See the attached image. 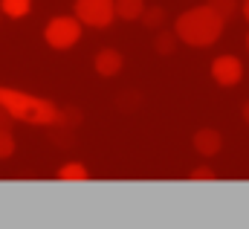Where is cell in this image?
I'll use <instances>...</instances> for the list:
<instances>
[{
  "instance_id": "obj_4",
  "label": "cell",
  "mask_w": 249,
  "mask_h": 229,
  "mask_svg": "<svg viewBox=\"0 0 249 229\" xmlns=\"http://www.w3.org/2000/svg\"><path fill=\"white\" fill-rule=\"evenodd\" d=\"M75 18L84 23V26H96V29H105L113 23L116 18V6L113 0H75Z\"/></svg>"
},
{
  "instance_id": "obj_2",
  "label": "cell",
  "mask_w": 249,
  "mask_h": 229,
  "mask_svg": "<svg viewBox=\"0 0 249 229\" xmlns=\"http://www.w3.org/2000/svg\"><path fill=\"white\" fill-rule=\"evenodd\" d=\"M0 105L15 116V122H26V125H38V128L58 125V119H61V108L53 99L9 90V87H0Z\"/></svg>"
},
{
  "instance_id": "obj_16",
  "label": "cell",
  "mask_w": 249,
  "mask_h": 229,
  "mask_svg": "<svg viewBox=\"0 0 249 229\" xmlns=\"http://www.w3.org/2000/svg\"><path fill=\"white\" fill-rule=\"evenodd\" d=\"M220 15H223V20H232L235 15H238V9H241V3L238 0H209Z\"/></svg>"
},
{
  "instance_id": "obj_10",
  "label": "cell",
  "mask_w": 249,
  "mask_h": 229,
  "mask_svg": "<svg viewBox=\"0 0 249 229\" xmlns=\"http://www.w3.org/2000/svg\"><path fill=\"white\" fill-rule=\"evenodd\" d=\"M116 6V18L122 20H139L145 12V0H113Z\"/></svg>"
},
{
  "instance_id": "obj_22",
  "label": "cell",
  "mask_w": 249,
  "mask_h": 229,
  "mask_svg": "<svg viewBox=\"0 0 249 229\" xmlns=\"http://www.w3.org/2000/svg\"><path fill=\"white\" fill-rule=\"evenodd\" d=\"M247 50H249V35H247Z\"/></svg>"
},
{
  "instance_id": "obj_5",
  "label": "cell",
  "mask_w": 249,
  "mask_h": 229,
  "mask_svg": "<svg viewBox=\"0 0 249 229\" xmlns=\"http://www.w3.org/2000/svg\"><path fill=\"white\" fill-rule=\"evenodd\" d=\"M212 78L220 84V87H235V84H241V78H244V64H241V58L235 56H220L212 61Z\"/></svg>"
},
{
  "instance_id": "obj_6",
  "label": "cell",
  "mask_w": 249,
  "mask_h": 229,
  "mask_svg": "<svg viewBox=\"0 0 249 229\" xmlns=\"http://www.w3.org/2000/svg\"><path fill=\"white\" fill-rule=\"evenodd\" d=\"M191 145H194L197 154L214 157V154H220V148H223V136H220V131H214V128H200V131L194 134Z\"/></svg>"
},
{
  "instance_id": "obj_23",
  "label": "cell",
  "mask_w": 249,
  "mask_h": 229,
  "mask_svg": "<svg viewBox=\"0 0 249 229\" xmlns=\"http://www.w3.org/2000/svg\"><path fill=\"white\" fill-rule=\"evenodd\" d=\"M0 15H3V12H0Z\"/></svg>"
},
{
  "instance_id": "obj_3",
  "label": "cell",
  "mask_w": 249,
  "mask_h": 229,
  "mask_svg": "<svg viewBox=\"0 0 249 229\" xmlns=\"http://www.w3.org/2000/svg\"><path fill=\"white\" fill-rule=\"evenodd\" d=\"M81 20L78 18H53L50 23H47V29H44V41L53 47V50H70V47H75L78 44V38H81Z\"/></svg>"
},
{
  "instance_id": "obj_11",
  "label": "cell",
  "mask_w": 249,
  "mask_h": 229,
  "mask_svg": "<svg viewBox=\"0 0 249 229\" xmlns=\"http://www.w3.org/2000/svg\"><path fill=\"white\" fill-rule=\"evenodd\" d=\"M47 139L58 148H75V134H72V128H64V125H50Z\"/></svg>"
},
{
  "instance_id": "obj_17",
  "label": "cell",
  "mask_w": 249,
  "mask_h": 229,
  "mask_svg": "<svg viewBox=\"0 0 249 229\" xmlns=\"http://www.w3.org/2000/svg\"><path fill=\"white\" fill-rule=\"evenodd\" d=\"M15 154V136L12 131H0V160H9Z\"/></svg>"
},
{
  "instance_id": "obj_19",
  "label": "cell",
  "mask_w": 249,
  "mask_h": 229,
  "mask_svg": "<svg viewBox=\"0 0 249 229\" xmlns=\"http://www.w3.org/2000/svg\"><path fill=\"white\" fill-rule=\"evenodd\" d=\"M12 128H15V116L0 105V131H12Z\"/></svg>"
},
{
  "instance_id": "obj_14",
  "label": "cell",
  "mask_w": 249,
  "mask_h": 229,
  "mask_svg": "<svg viewBox=\"0 0 249 229\" xmlns=\"http://www.w3.org/2000/svg\"><path fill=\"white\" fill-rule=\"evenodd\" d=\"M32 9V0H0V12L9 18H26Z\"/></svg>"
},
{
  "instance_id": "obj_9",
  "label": "cell",
  "mask_w": 249,
  "mask_h": 229,
  "mask_svg": "<svg viewBox=\"0 0 249 229\" xmlns=\"http://www.w3.org/2000/svg\"><path fill=\"white\" fill-rule=\"evenodd\" d=\"M142 26L145 29H154V32H160L162 26H165V20H168V12L162 9V6H145V12H142Z\"/></svg>"
},
{
  "instance_id": "obj_1",
  "label": "cell",
  "mask_w": 249,
  "mask_h": 229,
  "mask_svg": "<svg viewBox=\"0 0 249 229\" xmlns=\"http://www.w3.org/2000/svg\"><path fill=\"white\" fill-rule=\"evenodd\" d=\"M223 26H226V20H223V15H220L212 3L186 9V12L174 20L177 38H180L183 44H188V47H197V50L217 44L220 35H223Z\"/></svg>"
},
{
  "instance_id": "obj_20",
  "label": "cell",
  "mask_w": 249,
  "mask_h": 229,
  "mask_svg": "<svg viewBox=\"0 0 249 229\" xmlns=\"http://www.w3.org/2000/svg\"><path fill=\"white\" fill-rule=\"evenodd\" d=\"M241 15L247 18V23H249V0H244V3H241Z\"/></svg>"
},
{
  "instance_id": "obj_18",
  "label": "cell",
  "mask_w": 249,
  "mask_h": 229,
  "mask_svg": "<svg viewBox=\"0 0 249 229\" xmlns=\"http://www.w3.org/2000/svg\"><path fill=\"white\" fill-rule=\"evenodd\" d=\"M214 177H217V174L212 172L209 166H200V169H194V172L188 174V180H191V183H212Z\"/></svg>"
},
{
  "instance_id": "obj_15",
  "label": "cell",
  "mask_w": 249,
  "mask_h": 229,
  "mask_svg": "<svg viewBox=\"0 0 249 229\" xmlns=\"http://www.w3.org/2000/svg\"><path fill=\"white\" fill-rule=\"evenodd\" d=\"M81 119H84V116H81V111H78V108L67 105V108H61V119H58V125H64V128H72V131H75V128L81 125Z\"/></svg>"
},
{
  "instance_id": "obj_8",
  "label": "cell",
  "mask_w": 249,
  "mask_h": 229,
  "mask_svg": "<svg viewBox=\"0 0 249 229\" xmlns=\"http://www.w3.org/2000/svg\"><path fill=\"white\" fill-rule=\"evenodd\" d=\"M113 108L119 114H136L142 108V93L139 90H122L116 99H113Z\"/></svg>"
},
{
  "instance_id": "obj_7",
  "label": "cell",
  "mask_w": 249,
  "mask_h": 229,
  "mask_svg": "<svg viewBox=\"0 0 249 229\" xmlns=\"http://www.w3.org/2000/svg\"><path fill=\"white\" fill-rule=\"evenodd\" d=\"M93 67H96V73L102 76V78H113V76H119L124 67V58L119 50H102L96 61H93Z\"/></svg>"
},
{
  "instance_id": "obj_13",
  "label": "cell",
  "mask_w": 249,
  "mask_h": 229,
  "mask_svg": "<svg viewBox=\"0 0 249 229\" xmlns=\"http://www.w3.org/2000/svg\"><path fill=\"white\" fill-rule=\"evenodd\" d=\"M58 177H61L64 183H87L90 180V172L81 166V163H67V166H61V172H58Z\"/></svg>"
},
{
  "instance_id": "obj_21",
  "label": "cell",
  "mask_w": 249,
  "mask_h": 229,
  "mask_svg": "<svg viewBox=\"0 0 249 229\" xmlns=\"http://www.w3.org/2000/svg\"><path fill=\"white\" fill-rule=\"evenodd\" d=\"M241 116H244V122H247V125H249V102H247V105H244V108H241Z\"/></svg>"
},
{
  "instance_id": "obj_12",
  "label": "cell",
  "mask_w": 249,
  "mask_h": 229,
  "mask_svg": "<svg viewBox=\"0 0 249 229\" xmlns=\"http://www.w3.org/2000/svg\"><path fill=\"white\" fill-rule=\"evenodd\" d=\"M177 44H180L177 32H165V29H160L157 38H154V53H157V56H174Z\"/></svg>"
}]
</instances>
